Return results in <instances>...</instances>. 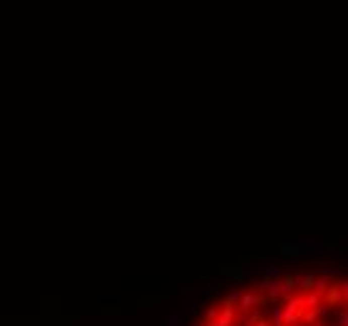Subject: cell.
<instances>
[{
    "mask_svg": "<svg viewBox=\"0 0 348 326\" xmlns=\"http://www.w3.org/2000/svg\"><path fill=\"white\" fill-rule=\"evenodd\" d=\"M258 291H263L268 299H273V301H283V278H263L258 286H256Z\"/></svg>",
    "mask_w": 348,
    "mask_h": 326,
    "instance_id": "cell-1",
    "label": "cell"
},
{
    "mask_svg": "<svg viewBox=\"0 0 348 326\" xmlns=\"http://www.w3.org/2000/svg\"><path fill=\"white\" fill-rule=\"evenodd\" d=\"M266 299H268V296H266L263 291H258V289H251V291H246V294H243V299H241L238 309L248 314L251 309H258V306H263V304H266Z\"/></svg>",
    "mask_w": 348,
    "mask_h": 326,
    "instance_id": "cell-2",
    "label": "cell"
},
{
    "mask_svg": "<svg viewBox=\"0 0 348 326\" xmlns=\"http://www.w3.org/2000/svg\"><path fill=\"white\" fill-rule=\"evenodd\" d=\"M323 301L331 306V309H341V306H348L346 299H343V289H341V281H333L323 296Z\"/></svg>",
    "mask_w": 348,
    "mask_h": 326,
    "instance_id": "cell-3",
    "label": "cell"
},
{
    "mask_svg": "<svg viewBox=\"0 0 348 326\" xmlns=\"http://www.w3.org/2000/svg\"><path fill=\"white\" fill-rule=\"evenodd\" d=\"M238 321V306H230V304H223L220 306V314H218V326H233Z\"/></svg>",
    "mask_w": 348,
    "mask_h": 326,
    "instance_id": "cell-4",
    "label": "cell"
},
{
    "mask_svg": "<svg viewBox=\"0 0 348 326\" xmlns=\"http://www.w3.org/2000/svg\"><path fill=\"white\" fill-rule=\"evenodd\" d=\"M313 284H316V273H311V271H301V273H296V286H298L301 294L313 291Z\"/></svg>",
    "mask_w": 348,
    "mask_h": 326,
    "instance_id": "cell-5",
    "label": "cell"
},
{
    "mask_svg": "<svg viewBox=\"0 0 348 326\" xmlns=\"http://www.w3.org/2000/svg\"><path fill=\"white\" fill-rule=\"evenodd\" d=\"M303 304H306V311H318V306L323 304V296L316 291H308V294H303Z\"/></svg>",
    "mask_w": 348,
    "mask_h": 326,
    "instance_id": "cell-6",
    "label": "cell"
},
{
    "mask_svg": "<svg viewBox=\"0 0 348 326\" xmlns=\"http://www.w3.org/2000/svg\"><path fill=\"white\" fill-rule=\"evenodd\" d=\"M243 294H246V289H236V291H230L225 299H223V304H230V306H238L241 304V299H243Z\"/></svg>",
    "mask_w": 348,
    "mask_h": 326,
    "instance_id": "cell-7",
    "label": "cell"
},
{
    "mask_svg": "<svg viewBox=\"0 0 348 326\" xmlns=\"http://www.w3.org/2000/svg\"><path fill=\"white\" fill-rule=\"evenodd\" d=\"M280 254L283 256H301V246H296V244H280Z\"/></svg>",
    "mask_w": 348,
    "mask_h": 326,
    "instance_id": "cell-8",
    "label": "cell"
},
{
    "mask_svg": "<svg viewBox=\"0 0 348 326\" xmlns=\"http://www.w3.org/2000/svg\"><path fill=\"white\" fill-rule=\"evenodd\" d=\"M218 314H220V309H218V306H208V309H206V314H203V321H206V324H210V321H218Z\"/></svg>",
    "mask_w": 348,
    "mask_h": 326,
    "instance_id": "cell-9",
    "label": "cell"
},
{
    "mask_svg": "<svg viewBox=\"0 0 348 326\" xmlns=\"http://www.w3.org/2000/svg\"><path fill=\"white\" fill-rule=\"evenodd\" d=\"M336 324H338V326H348V306H346V309H338V311H336Z\"/></svg>",
    "mask_w": 348,
    "mask_h": 326,
    "instance_id": "cell-10",
    "label": "cell"
},
{
    "mask_svg": "<svg viewBox=\"0 0 348 326\" xmlns=\"http://www.w3.org/2000/svg\"><path fill=\"white\" fill-rule=\"evenodd\" d=\"M266 276L268 278H283V271H280V266H268L266 268Z\"/></svg>",
    "mask_w": 348,
    "mask_h": 326,
    "instance_id": "cell-11",
    "label": "cell"
},
{
    "mask_svg": "<svg viewBox=\"0 0 348 326\" xmlns=\"http://www.w3.org/2000/svg\"><path fill=\"white\" fill-rule=\"evenodd\" d=\"M336 276H338V273H336V271H328V268H326V271H321V273H318V278H323V281H328V284H331V281H333V278H336Z\"/></svg>",
    "mask_w": 348,
    "mask_h": 326,
    "instance_id": "cell-12",
    "label": "cell"
},
{
    "mask_svg": "<svg viewBox=\"0 0 348 326\" xmlns=\"http://www.w3.org/2000/svg\"><path fill=\"white\" fill-rule=\"evenodd\" d=\"M181 321H183V319H181V316H176V314H173V316H170V319H168V326H181Z\"/></svg>",
    "mask_w": 348,
    "mask_h": 326,
    "instance_id": "cell-13",
    "label": "cell"
},
{
    "mask_svg": "<svg viewBox=\"0 0 348 326\" xmlns=\"http://www.w3.org/2000/svg\"><path fill=\"white\" fill-rule=\"evenodd\" d=\"M251 326H271V324H268V321H263V319H258V316L253 314V324H251Z\"/></svg>",
    "mask_w": 348,
    "mask_h": 326,
    "instance_id": "cell-14",
    "label": "cell"
},
{
    "mask_svg": "<svg viewBox=\"0 0 348 326\" xmlns=\"http://www.w3.org/2000/svg\"><path fill=\"white\" fill-rule=\"evenodd\" d=\"M198 311H201V304H191L188 306V314H198Z\"/></svg>",
    "mask_w": 348,
    "mask_h": 326,
    "instance_id": "cell-15",
    "label": "cell"
},
{
    "mask_svg": "<svg viewBox=\"0 0 348 326\" xmlns=\"http://www.w3.org/2000/svg\"><path fill=\"white\" fill-rule=\"evenodd\" d=\"M341 289H343V299H346V304H348V278L341 281Z\"/></svg>",
    "mask_w": 348,
    "mask_h": 326,
    "instance_id": "cell-16",
    "label": "cell"
},
{
    "mask_svg": "<svg viewBox=\"0 0 348 326\" xmlns=\"http://www.w3.org/2000/svg\"><path fill=\"white\" fill-rule=\"evenodd\" d=\"M291 326H311V324H306V321L301 319V321H296V324H291Z\"/></svg>",
    "mask_w": 348,
    "mask_h": 326,
    "instance_id": "cell-17",
    "label": "cell"
},
{
    "mask_svg": "<svg viewBox=\"0 0 348 326\" xmlns=\"http://www.w3.org/2000/svg\"><path fill=\"white\" fill-rule=\"evenodd\" d=\"M311 326H326L323 321H316V324H311Z\"/></svg>",
    "mask_w": 348,
    "mask_h": 326,
    "instance_id": "cell-18",
    "label": "cell"
},
{
    "mask_svg": "<svg viewBox=\"0 0 348 326\" xmlns=\"http://www.w3.org/2000/svg\"><path fill=\"white\" fill-rule=\"evenodd\" d=\"M193 326H206V324H203V321H196V324H193Z\"/></svg>",
    "mask_w": 348,
    "mask_h": 326,
    "instance_id": "cell-19",
    "label": "cell"
}]
</instances>
